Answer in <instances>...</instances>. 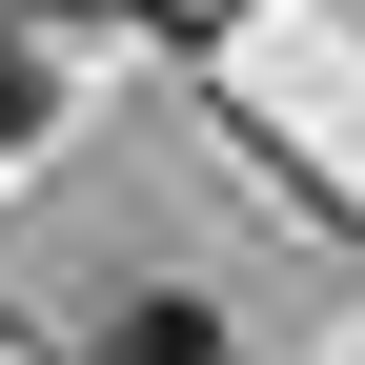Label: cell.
<instances>
[{"label":"cell","instance_id":"obj_1","mask_svg":"<svg viewBox=\"0 0 365 365\" xmlns=\"http://www.w3.org/2000/svg\"><path fill=\"white\" fill-rule=\"evenodd\" d=\"M81 365H223V325H203L182 284H143V304H102V345H81Z\"/></svg>","mask_w":365,"mask_h":365},{"label":"cell","instance_id":"obj_2","mask_svg":"<svg viewBox=\"0 0 365 365\" xmlns=\"http://www.w3.org/2000/svg\"><path fill=\"white\" fill-rule=\"evenodd\" d=\"M21 122H41V41L0 21V143H21Z\"/></svg>","mask_w":365,"mask_h":365},{"label":"cell","instance_id":"obj_3","mask_svg":"<svg viewBox=\"0 0 365 365\" xmlns=\"http://www.w3.org/2000/svg\"><path fill=\"white\" fill-rule=\"evenodd\" d=\"M21 21H143V0H21Z\"/></svg>","mask_w":365,"mask_h":365}]
</instances>
